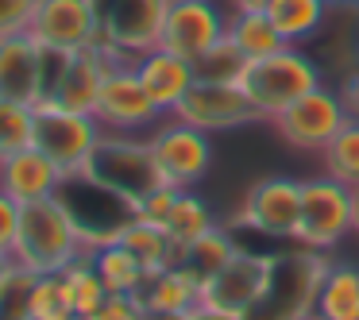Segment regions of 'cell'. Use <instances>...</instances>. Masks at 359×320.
Listing matches in <instances>:
<instances>
[{
    "mask_svg": "<svg viewBox=\"0 0 359 320\" xmlns=\"http://www.w3.org/2000/svg\"><path fill=\"white\" fill-rule=\"evenodd\" d=\"M74 289L66 274H35L24 289V320H74Z\"/></svg>",
    "mask_w": 359,
    "mask_h": 320,
    "instance_id": "cell-23",
    "label": "cell"
},
{
    "mask_svg": "<svg viewBox=\"0 0 359 320\" xmlns=\"http://www.w3.org/2000/svg\"><path fill=\"white\" fill-rule=\"evenodd\" d=\"M351 232L359 235V186L351 189Z\"/></svg>",
    "mask_w": 359,
    "mask_h": 320,
    "instance_id": "cell-40",
    "label": "cell"
},
{
    "mask_svg": "<svg viewBox=\"0 0 359 320\" xmlns=\"http://www.w3.org/2000/svg\"><path fill=\"white\" fill-rule=\"evenodd\" d=\"M271 263L274 255H259V251H236L217 274L201 286V305L217 312H240L248 316L266 293L271 281Z\"/></svg>",
    "mask_w": 359,
    "mask_h": 320,
    "instance_id": "cell-11",
    "label": "cell"
},
{
    "mask_svg": "<svg viewBox=\"0 0 359 320\" xmlns=\"http://www.w3.org/2000/svg\"><path fill=\"white\" fill-rule=\"evenodd\" d=\"M116 62H124V58H116L104 43H93V47H86V50H74L50 101H58L62 109H74V112H93L104 78H109V70Z\"/></svg>",
    "mask_w": 359,
    "mask_h": 320,
    "instance_id": "cell-18",
    "label": "cell"
},
{
    "mask_svg": "<svg viewBox=\"0 0 359 320\" xmlns=\"http://www.w3.org/2000/svg\"><path fill=\"white\" fill-rule=\"evenodd\" d=\"M194 70H197V81H240L243 70H248V58H243V50L224 35V39L212 43V47L197 58Z\"/></svg>",
    "mask_w": 359,
    "mask_h": 320,
    "instance_id": "cell-33",
    "label": "cell"
},
{
    "mask_svg": "<svg viewBox=\"0 0 359 320\" xmlns=\"http://www.w3.org/2000/svg\"><path fill=\"white\" fill-rule=\"evenodd\" d=\"M340 101L348 109V116H359V70H351L340 85Z\"/></svg>",
    "mask_w": 359,
    "mask_h": 320,
    "instance_id": "cell-37",
    "label": "cell"
},
{
    "mask_svg": "<svg viewBox=\"0 0 359 320\" xmlns=\"http://www.w3.org/2000/svg\"><path fill=\"white\" fill-rule=\"evenodd\" d=\"M151 151H155V162L163 170V181L174 189H194L212 166L209 132H201L194 124H182L174 116H170V124L151 132Z\"/></svg>",
    "mask_w": 359,
    "mask_h": 320,
    "instance_id": "cell-12",
    "label": "cell"
},
{
    "mask_svg": "<svg viewBox=\"0 0 359 320\" xmlns=\"http://www.w3.org/2000/svg\"><path fill=\"white\" fill-rule=\"evenodd\" d=\"M313 316L317 320H359V266H328Z\"/></svg>",
    "mask_w": 359,
    "mask_h": 320,
    "instance_id": "cell-25",
    "label": "cell"
},
{
    "mask_svg": "<svg viewBox=\"0 0 359 320\" xmlns=\"http://www.w3.org/2000/svg\"><path fill=\"white\" fill-rule=\"evenodd\" d=\"M86 174L97 178L101 186L116 189V193L128 197L132 204H140L147 193H155L158 186H166L163 170H158V162H155V151H151V139H132V135H116V132L101 135Z\"/></svg>",
    "mask_w": 359,
    "mask_h": 320,
    "instance_id": "cell-5",
    "label": "cell"
},
{
    "mask_svg": "<svg viewBox=\"0 0 359 320\" xmlns=\"http://www.w3.org/2000/svg\"><path fill=\"white\" fill-rule=\"evenodd\" d=\"M143 320H197V309H186V312H143Z\"/></svg>",
    "mask_w": 359,
    "mask_h": 320,
    "instance_id": "cell-39",
    "label": "cell"
},
{
    "mask_svg": "<svg viewBox=\"0 0 359 320\" xmlns=\"http://www.w3.org/2000/svg\"><path fill=\"white\" fill-rule=\"evenodd\" d=\"M74 320H89V316H74Z\"/></svg>",
    "mask_w": 359,
    "mask_h": 320,
    "instance_id": "cell-43",
    "label": "cell"
},
{
    "mask_svg": "<svg viewBox=\"0 0 359 320\" xmlns=\"http://www.w3.org/2000/svg\"><path fill=\"white\" fill-rule=\"evenodd\" d=\"M228 39L243 50L248 62L266 58V55H274L278 47H286V39H282V32L274 27V20L266 16V8L232 12V16H228Z\"/></svg>",
    "mask_w": 359,
    "mask_h": 320,
    "instance_id": "cell-24",
    "label": "cell"
},
{
    "mask_svg": "<svg viewBox=\"0 0 359 320\" xmlns=\"http://www.w3.org/2000/svg\"><path fill=\"white\" fill-rule=\"evenodd\" d=\"M35 8H39V0H0V39L27 32Z\"/></svg>",
    "mask_w": 359,
    "mask_h": 320,
    "instance_id": "cell-36",
    "label": "cell"
},
{
    "mask_svg": "<svg viewBox=\"0 0 359 320\" xmlns=\"http://www.w3.org/2000/svg\"><path fill=\"white\" fill-rule=\"evenodd\" d=\"M182 124H194L201 132H232V127L255 124L263 120L255 112V104L248 101V93L240 89V81H194L182 104L170 112Z\"/></svg>",
    "mask_w": 359,
    "mask_h": 320,
    "instance_id": "cell-13",
    "label": "cell"
},
{
    "mask_svg": "<svg viewBox=\"0 0 359 320\" xmlns=\"http://www.w3.org/2000/svg\"><path fill=\"white\" fill-rule=\"evenodd\" d=\"M328 266L332 263L325 258V251L302 247V243L297 251H274L266 293L248 312V320H317L313 312H317V293Z\"/></svg>",
    "mask_w": 359,
    "mask_h": 320,
    "instance_id": "cell-2",
    "label": "cell"
},
{
    "mask_svg": "<svg viewBox=\"0 0 359 320\" xmlns=\"http://www.w3.org/2000/svg\"><path fill=\"white\" fill-rule=\"evenodd\" d=\"M243 228L263 232L271 239H294L302 220V181L294 178H263L248 189V201L240 209Z\"/></svg>",
    "mask_w": 359,
    "mask_h": 320,
    "instance_id": "cell-15",
    "label": "cell"
},
{
    "mask_svg": "<svg viewBox=\"0 0 359 320\" xmlns=\"http://www.w3.org/2000/svg\"><path fill=\"white\" fill-rule=\"evenodd\" d=\"M317 85H320V66L297 43H286L274 55L248 62V70L240 78V89L248 93V101L255 104V112L263 120H274Z\"/></svg>",
    "mask_w": 359,
    "mask_h": 320,
    "instance_id": "cell-3",
    "label": "cell"
},
{
    "mask_svg": "<svg viewBox=\"0 0 359 320\" xmlns=\"http://www.w3.org/2000/svg\"><path fill=\"white\" fill-rule=\"evenodd\" d=\"M236 251H240V247H236V239L224 232V228H209V232L197 235L189 247H182V266L194 270L197 278H201V286H205V281H209L212 274H217L220 266L236 255Z\"/></svg>",
    "mask_w": 359,
    "mask_h": 320,
    "instance_id": "cell-29",
    "label": "cell"
},
{
    "mask_svg": "<svg viewBox=\"0 0 359 320\" xmlns=\"http://www.w3.org/2000/svg\"><path fill=\"white\" fill-rule=\"evenodd\" d=\"M55 197L70 209V216H74V224H78V232H81L89 251L104 247V243H116L124 235V228L135 220V204L128 197H120L116 189L89 178L86 170L66 174Z\"/></svg>",
    "mask_w": 359,
    "mask_h": 320,
    "instance_id": "cell-4",
    "label": "cell"
},
{
    "mask_svg": "<svg viewBox=\"0 0 359 320\" xmlns=\"http://www.w3.org/2000/svg\"><path fill=\"white\" fill-rule=\"evenodd\" d=\"M101 16V43L124 62L158 47L170 0H93Z\"/></svg>",
    "mask_w": 359,
    "mask_h": 320,
    "instance_id": "cell-8",
    "label": "cell"
},
{
    "mask_svg": "<svg viewBox=\"0 0 359 320\" xmlns=\"http://www.w3.org/2000/svg\"><path fill=\"white\" fill-rule=\"evenodd\" d=\"M104 127L93 112H74L62 109L58 101H39L35 104V139L39 147L62 174H78L89 166L97 143H101Z\"/></svg>",
    "mask_w": 359,
    "mask_h": 320,
    "instance_id": "cell-6",
    "label": "cell"
},
{
    "mask_svg": "<svg viewBox=\"0 0 359 320\" xmlns=\"http://www.w3.org/2000/svg\"><path fill=\"white\" fill-rule=\"evenodd\" d=\"M0 97L32 109L47 101V47L32 32L0 39Z\"/></svg>",
    "mask_w": 359,
    "mask_h": 320,
    "instance_id": "cell-17",
    "label": "cell"
},
{
    "mask_svg": "<svg viewBox=\"0 0 359 320\" xmlns=\"http://www.w3.org/2000/svg\"><path fill=\"white\" fill-rule=\"evenodd\" d=\"M320 162H325L328 178L344 181L348 189L359 186V116L344 120V127L332 135V143L320 151Z\"/></svg>",
    "mask_w": 359,
    "mask_h": 320,
    "instance_id": "cell-28",
    "label": "cell"
},
{
    "mask_svg": "<svg viewBox=\"0 0 359 320\" xmlns=\"http://www.w3.org/2000/svg\"><path fill=\"white\" fill-rule=\"evenodd\" d=\"M66 174L43 155L39 147H24L16 155L0 158V189L8 197H16L20 204L43 201V197H55L62 186Z\"/></svg>",
    "mask_w": 359,
    "mask_h": 320,
    "instance_id": "cell-20",
    "label": "cell"
},
{
    "mask_svg": "<svg viewBox=\"0 0 359 320\" xmlns=\"http://www.w3.org/2000/svg\"><path fill=\"white\" fill-rule=\"evenodd\" d=\"M178 193H182V189H174V186H158L155 193H147L140 204H135V216L147 220V224L166 228V220H170V209H174V201H178Z\"/></svg>",
    "mask_w": 359,
    "mask_h": 320,
    "instance_id": "cell-34",
    "label": "cell"
},
{
    "mask_svg": "<svg viewBox=\"0 0 359 320\" xmlns=\"http://www.w3.org/2000/svg\"><path fill=\"white\" fill-rule=\"evenodd\" d=\"M27 32L55 50H86L101 43V16L93 0H39Z\"/></svg>",
    "mask_w": 359,
    "mask_h": 320,
    "instance_id": "cell-16",
    "label": "cell"
},
{
    "mask_svg": "<svg viewBox=\"0 0 359 320\" xmlns=\"http://www.w3.org/2000/svg\"><path fill=\"white\" fill-rule=\"evenodd\" d=\"M12 278H16V263L12 258H0V305L12 293Z\"/></svg>",
    "mask_w": 359,
    "mask_h": 320,
    "instance_id": "cell-38",
    "label": "cell"
},
{
    "mask_svg": "<svg viewBox=\"0 0 359 320\" xmlns=\"http://www.w3.org/2000/svg\"><path fill=\"white\" fill-rule=\"evenodd\" d=\"M66 281H70L74 289V305H78V316H93L97 309H101L104 301H109V286L101 281V274H97L93 258H89V251L78 258V263L66 266Z\"/></svg>",
    "mask_w": 359,
    "mask_h": 320,
    "instance_id": "cell-31",
    "label": "cell"
},
{
    "mask_svg": "<svg viewBox=\"0 0 359 320\" xmlns=\"http://www.w3.org/2000/svg\"><path fill=\"white\" fill-rule=\"evenodd\" d=\"M120 243H124V247L143 263L147 278H151V274H158V270H166V266H178L182 263V247L170 239V235H166V228L147 224V220H140V216L124 228Z\"/></svg>",
    "mask_w": 359,
    "mask_h": 320,
    "instance_id": "cell-22",
    "label": "cell"
},
{
    "mask_svg": "<svg viewBox=\"0 0 359 320\" xmlns=\"http://www.w3.org/2000/svg\"><path fill=\"white\" fill-rule=\"evenodd\" d=\"M93 116L101 120L104 132L135 135V132H143V127H155L158 120H163V109H158V104L151 101V93L143 89L135 66L116 62L109 70V78H104V85H101Z\"/></svg>",
    "mask_w": 359,
    "mask_h": 320,
    "instance_id": "cell-10",
    "label": "cell"
},
{
    "mask_svg": "<svg viewBox=\"0 0 359 320\" xmlns=\"http://www.w3.org/2000/svg\"><path fill=\"white\" fill-rule=\"evenodd\" d=\"M32 139H35V109L0 97V158L32 147Z\"/></svg>",
    "mask_w": 359,
    "mask_h": 320,
    "instance_id": "cell-32",
    "label": "cell"
},
{
    "mask_svg": "<svg viewBox=\"0 0 359 320\" xmlns=\"http://www.w3.org/2000/svg\"><path fill=\"white\" fill-rule=\"evenodd\" d=\"M86 239H81L78 224H74L70 209L58 197H43L20 209V239L12 263L27 274H62L70 263L86 255Z\"/></svg>",
    "mask_w": 359,
    "mask_h": 320,
    "instance_id": "cell-1",
    "label": "cell"
},
{
    "mask_svg": "<svg viewBox=\"0 0 359 320\" xmlns=\"http://www.w3.org/2000/svg\"><path fill=\"white\" fill-rule=\"evenodd\" d=\"M89 258H93L101 281L109 286V293H140L143 281H147L143 263L120 239L116 243H104V247H93V251H89Z\"/></svg>",
    "mask_w": 359,
    "mask_h": 320,
    "instance_id": "cell-26",
    "label": "cell"
},
{
    "mask_svg": "<svg viewBox=\"0 0 359 320\" xmlns=\"http://www.w3.org/2000/svg\"><path fill=\"white\" fill-rule=\"evenodd\" d=\"M209 228H217L212 209H209V204H205L197 193L182 189L178 201H174V209H170V220H166V235H170L178 247H189V243H194L197 235H205Z\"/></svg>",
    "mask_w": 359,
    "mask_h": 320,
    "instance_id": "cell-30",
    "label": "cell"
},
{
    "mask_svg": "<svg viewBox=\"0 0 359 320\" xmlns=\"http://www.w3.org/2000/svg\"><path fill=\"white\" fill-rule=\"evenodd\" d=\"M328 4H359V0H328Z\"/></svg>",
    "mask_w": 359,
    "mask_h": 320,
    "instance_id": "cell-42",
    "label": "cell"
},
{
    "mask_svg": "<svg viewBox=\"0 0 359 320\" xmlns=\"http://www.w3.org/2000/svg\"><path fill=\"white\" fill-rule=\"evenodd\" d=\"M351 232V189L344 181L328 178H309L302 181V220H297L294 239L313 251H332L348 239Z\"/></svg>",
    "mask_w": 359,
    "mask_h": 320,
    "instance_id": "cell-7",
    "label": "cell"
},
{
    "mask_svg": "<svg viewBox=\"0 0 359 320\" xmlns=\"http://www.w3.org/2000/svg\"><path fill=\"white\" fill-rule=\"evenodd\" d=\"M328 0H266V16L274 20V27L282 32L286 43L313 39L325 24Z\"/></svg>",
    "mask_w": 359,
    "mask_h": 320,
    "instance_id": "cell-27",
    "label": "cell"
},
{
    "mask_svg": "<svg viewBox=\"0 0 359 320\" xmlns=\"http://www.w3.org/2000/svg\"><path fill=\"white\" fill-rule=\"evenodd\" d=\"M132 66H135V74H140L143 89L151 93V101L163 109V116H170V112L178 109L182 97H186L189 89H194V81H197L194 62L182 58V55H174V50H166V47L143 50Z\"/></svg>",
    "mask_w": 359,
    "mask_h": 320,
    "instance_id": "cell-19",
    "label": "cell"
},
{
    "mask_svg": "<svg viewBox=\"0 0 359 320\" xmlns=\"http://www.w3.org/2000/svg\"><path fill=\"white\" fill-rule=\"evenodd\" d=\"M236 4V12H243V8H266V0H232Z\"/></svg>",
    "mask_w": 359,
    "mask_h": 320,
    "instance_id": "cell-41",
    "label": "cell"
},
{
    "mask_svg": "<svg viewBox=\"0 0 359 320\" xmlns=\"http://www.w3.org/2000/svg\"><path fill=\"white\" fill-rule=\"evenodd\" d=\"M135 297H140L143 312H186L201 305V278L178 263L151 274Z\"/></svg>",
    "mask_w": 359,
    "mask_h": 320,
    "instance_id": "cell-21",
    "label": "cell"
},
{
    "mask_svg": "<svg viewBox=\"0 0 359 320\" xmlns=\"http://www.w3.org/2000/svg\"><path fill=\"white\" fill-rule=\"evenodd\" d=\"M20 209L24 204L16 197H8L0 189V258L16 255V239H20Z\"/></svg>",
    "mask_w": 359,
    "mask_h": 320,
    "instance_id": "cell-35",
    "label": "cell"
},
{
    "mask_svg": "<svg viewBox=\"0 0 359 320\" xmlns=\"http://www.w3.org/2000/svg\"><path fill=\"white\" fill-rule=\"evenodd\" d=\"M228 35V16L220 12L217 0H170L166 8V20H163V35H158V47L174 50V55L197 58L220 43Z\"/></svg>",
    "mask_w": 359,
    "mask_h": 320,
    "instance_id": "cell-14",
    "label": "cell"
},
{
    "mask_svg": "<svg viewBox=\"0 0 359 320\" xmlns=\"http://www.w3.org/2000/svg\"><path fill=\"white\" fill-rule=\"evenodd\" d=\"M344 120H348V109H344V101H340V89L317 85L313 93H305L302 101L290 104L286 112H278L271 124L290 147L320 155V151L332 143V135L344 127Z\"/></svg>",
    "mask_w": 359,
    "mask_h": 320,
    "instance_id": "cell-9",
    "label": "cell"
}]
</instances>
